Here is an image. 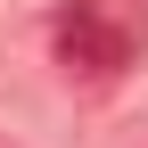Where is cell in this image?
I'll list each match as a JSON object with an SVG mask.
<instances>
[{
  "label": "cell",
  "instance_id": "cell-1",
  "mask_svg": "<svg viewBox=\"0 0 148 148\" xmlns=\"http://www.w3.org/2000/svg\"><path fill=\"white\" fill-rule=\"evenodd\" d=\"M58 58L74 66V74H123L132 66V33L115 25V16H99V8H66L58 16Z\"/></svg>",
  "mask_w": 148,
  "mask_h": 148
}]
</instances>
